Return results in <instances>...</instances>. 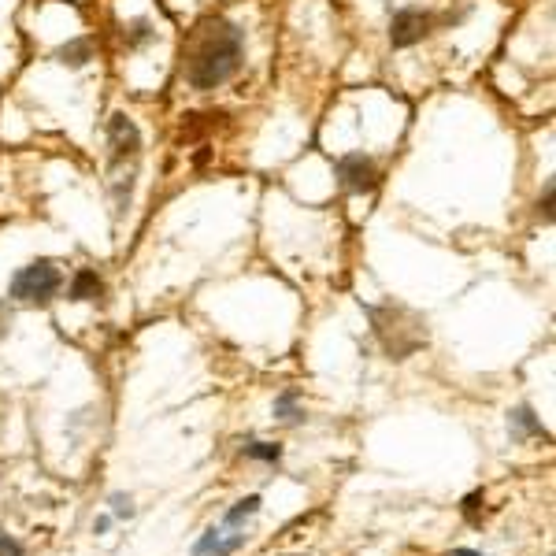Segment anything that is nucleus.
Here are the masks:
<instances>
[{
  "label": "nucleus",
  "mask_w": 556,
  "mask_h": 556,
  "mask_svg": "<svg viewBox=\"0 0 556 556\" xmlns=\"http://www.w3.org/2000/svg\"><path fill=\"white\" fill-rule=\"evenodd\" d=\"M241 67V30L227 19L204 23L186 52V78L197 89H215Z\"/></svg>",
  "instance_id": "1"
},
{
  "label": "nucleus",
  "mask_w": 556,
  "mask_h": 556,
  "mask_svg": "<svg viewBox=\"0 0 556 556\" xmlns=\"http://www.w3.org/2000/svg\"><path fill=\"white\" fill-rule=\"evenodd\" d=\"M64 286V275L52 260H38V264L23 267L19 275L12 278V297L26 304H45L56 297V290Z\"/></svg>",
  "instance_id": "2"
},
{
  "label": "nucleus",
  "mask_w": 556,
  "mask_h": 556,
  "mask_svg": "<svg viewBox=\"0 0 556 556\" xmlns=\"http://www.w3.org/2000/svg\"><path fill=\"white\" fill-rule=\"evenodd\" d=\"M430 26V15L419 12V8H405V12L393 15V26H390V41L397 49H405V45H416L423 34H427Z\"/></svg>",
  "instance_id": "3"
},
{
  "label": "nucleus",
  "mask_w": 556,
  "mask_h": 556,
  "mask_svg": "<svg viewBox=\"0 0 556 556\" xmlns=\"http://www.w3.org/2000/svg\"><path fill=\"white\" fill-rule=\"evenodd\" d=\"M338 175H342V182L349 186V190H371L375 186V178H379V171H375V164L367 160V156H342L338 160Z\"/></svg>",
  "instance_id": "4"
},
{
  "label": "nucleus",
  "mask_w": 556,
  "mask_h": 556,
  "mask_svg": "<svg viewBox=\"0 0 556 556\" xmlns=\"http://www.w3.org/2000/svg\"><path fill=\"white\" fill-rule=\"evenodd\" d=\"M108 138H112L115 160H123V156H134V152H138V145H141L138 127L130 123L127 115H115L112 127H108Z\"/></svg>",
  "instance_id": "5"
},
{
  "label": "nucleus",
  "mask_w": 556,
  "mask_h": 556,
  "mask_svg": "<svg viewBox=\"0 0 556 556\" xmlns=\"http://www.w3.org/2000/svg\"><path fill=\"white\" fill-rule=\"evenodd\" d=\"M227 531H219V527H212V531L204 534L201 542L193 545V553L197 556H227V553H234L241 542H245V534H230V538H223Z\"/></svg>",
  "instance_id": "6"
},
{
  "label": "nucleus",
  "mask_w": 556,
  "mask_h": 556,
  "mask_svg": "<svg viewBox=\"0 0 556 556\" xmlns=\"http://www.w3.org/2000/svg\"><path fill=\"white\" fill-rule=\"evenodd\" d=\"M104 293L101 278H97V271H78L75 282H71V301H97Z\"/></svg>",
  "instance_id": "7"
},
{
  "label": "nucleus",
  "mask_w": 556,
  "mask_h": 556,
  "mask_svg": "<svg viewBox=\"0 0 556 556\" xmlns=\"http://www.w3.org/2000/svg\"><path fill=\"white\" fill-rule=\"evenodd\" d=\"M260 512V497H245V501H238V508H230L227 519H223V527H241L249 516H256Z\"/></svg>",
  "instance_id": "8"
},
{
  "label": "nucleus",
  "mask_w": 556,
  "mask_h": 556,
  "mask_svg": "<svg viewBox=\"0 0 556 556\" xmlns=\"http://www.w3.org/2000/svg\"><path fill=\"white\" fill-rule=\"evenodd\" d=\"M60 60L71 67H82L89 60V41H71V45H64V49H60Z\"/></svg>",
  "instance_id": "9"
},
{
  "label": "nucleus",
  "mask_w": 556,
  "mask_h": 556,
  "mask_svg": "<svg viewBox=\"0 0 556 556\" xmlns=\"http://www.w3.org/2000/svg\"><path fill=\"white\" fill-rule=\"evenodd\" d=\"M245 456H253V460H271V464H275L278 456H282V449H278V445H267V442H253V445H245Z\"/></svg>",
  "instance_id": "10"
},
{
  "label": "nucleus",
  "mask_w": 556,
  "mask_h": 556,
  "mask_svg": "<svg viewBox=\"0 0 556 556\" xmlns=\"http://www.w3.org/2000/svg\"><path fill=\"white\" fill-rule=\"evenodd\" d=\"M293 401H297L293 393H282V397H278V405H275V412L286 419V423H297V419L304 416V412H297V405H293Z\"/></svg>",
  "instance_id": "11"
},
{
  "label": "nucleus",
  "mask_w": 556,
  "mask_h": 556,
  "mask_svg": "<svg viewBox=\"0 0 556 556\" xmlns=\"http://www.w3.org/2000/svg\"><path fill=\"white\" fill-rule=\"evenodd\" d=\"M112 508H115V516H119V519L134 516V505H130V497H123V493H115V497H112Z\"/></svg>",
  "instance_id": "12"
},
{
  "label": "nucleus",
  "mask_w": 556,
  "mask_h": 556,
  "mask_svg": "<svg viewBox=\"0 0 556 556\" xmlns=\"http://www.w3.org/2000/svg\"><path fill=\"white\" fill-rule=\"evenodd\" d=\"M0 556H26L23 545L15 542V538H8V534L0 531Z\"/></svg>",
  "instance_id": "13"
},
{
  "label": "nucleus",
  "mask_w": 556,
  "mask_h": 556,
  "mask_svg": "<svg viewBox=\"0 0 556 556\" xmlns=\"http://www.w3.org/2000/svg\"><path fill=\"white\" fill-rule=\"evenodd\" d=\"M8 327H12V308H8V304L0 301V338L8 334Z\"/></svg>",
  "instance_id": "14"
},
{
  "label": "nucleus",
  "mask_w": 556,
  "mask_h": 556,
  "mask_svg": "<svg viewBox=\"0 0 556 556\" xmlns=\"http://www.w3.org/2000/svg\"><path fill=\"white\" fill-rule=\"evenodd\" d=\"M453 556H479V553H471V549H456Z\"/></svg>",
  "instance_id": "15"
}]
</instances>
